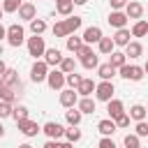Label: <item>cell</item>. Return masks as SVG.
Returning a JSON list of instances; mask_svg holds the SVG:
<instances>
[{"instance_id":"1","label":"cell","mask_w":148,"mask_h":148,"mask_svg":"<svg viewBox=\"0 0 148 148\" xmlns=\"http://www.w3.org/2000/svg\"><path fill=\"white\" fill-rule=\"evenodd\" d=\"M120 76L130 79V81H141L143 79V67H139V65H123L120 67Z\"/></svg>"},{"instance_id":"2","label":"cell","mask_w":148,"mask_h":148,"mask_svg":"<svg viewBox=\"0 0 148 148\" xmlns=\"http://www.w3.org/2000/svg\"><path fill=\"white\" fill-rule=\"evenodd\" d=\"M95 95L99 102H111L113 99V83L111 81H102L97 88H95Z\"/></svg>"},{"instance_id":"3","label":"cell","mask_w":148,"mask_h":148,"mask_svg":"<svg viewBox=\"0 0 148 148\" xmlns=\"http://www.w3.org/2000/svg\"><path fill=\"white\" fill-rule=\"evenodd\" d=\"M23 35H25V32H23V28H21L18 23H14V25L7 28V39H9L12 46H21V44H23Z\"/></svg>"},{"instance_id":"4","label":"cell","mask_w":148,"mask_h":148,"mask_svg":"<svg viewBox=\"0 0 148 148\" xmlns=\"http://www.w3.org/2000/svg\"><path fill=\"white\" fill-rule=\"evenodd\" d=\"M28 53L30 56H42V53H46V46H44V39L39 37V35H35V37H30L28 39Z\"/></svg>"},{"instance_id":"5","label":"cell","mask_w":148,"mask_h":148,"mask_svg":"<svg viewBox=\"0 0 148 148\" xmlns=\"http://www.w3.org/2000/svg\"><path fill=\"white\" fill-rule=\"evenodd\" d=\"M46 76H49V65H46V62H35L32 69H30V79H32L35 83H42Z\"/></svg>"},{"instance_id":"6","label":"cell","mask_w":148,"mask_h":148,"mask_svg":"<svg viewBox=\"0 0 148 148\" xmlns=\"http://www.w3.org/2000/svg\"><path fill=\"white\" fill-rule=\"evenodd\" d=\"M2 86L12 88V90H21V81H18V74H16L14 69H7V72L2 74Z\"/></svg>"},{"instance_id":"7","label":"cell","mask_w":148,"mask_h":148,"mask_svg":"<svg viewBox=\"0 0 148 148\" xmlns=\"http://www.w3.org/2000/svg\"><path fill=\"white\" fill-rule=\"evenodd\" d=\"M65 76H67V74H62L60 69H53V72H49L46 81H49V86H51L53 90H60V88L65 86Z\"/></svg>"},{"instance_id":"8","label":"cell","mask_w":148,"mask_h":148,"mask_svg":"<svg viewBox=\"0 0 148 148\" xmlns=\"http://www.w3.org/2000/svg\"><path fill=\"white\" fill-rule=\"evenodd\" d=\"M42 132H44L49 139H58V136L65 134V127H62L60 123H53V120H51V123H46V125L42 127Z\"/></svg>"},{"instance_id":"9","label":"cell","mask_w":148,"mask_h":148,"mask_svg":"<svg viewBox=\"0 0 148 148\" xmlns=\"http://www.w3.org/2000/svg\"><path fill=\"white\" fill-rule=\"evenodd\" d=\"M99 39H102V28H97V25H90V28H86V32H83V44H99Z\"/></svg>"},{"instance_id":"10","label":"cell","mask_w":148,"mask_h":148,"mask_svg":"<svg viewBox=\"0 0 148 148\" xmlns=\"http://www.w3.org/2000/svg\"><path fill=\"white\" fill-rule=\"evenodd\" d=\"M79 102V95H76V90H62L60 92V104L62 106H67V109H74V104Z\"/></svg>"},{"instance_id":"11","label":"cell","mask_w":148,"mask_h":148,"mask_svg":"<svg viewBox=\"0 0 148 148\" xmlns=\"http://www.w3.org/2000/svg\"><path fill=\"white\" fill-rule=\"evenodd\" d=\"M18 125V130H21V134H25V136H37V132H39V127H37V123H32V120H18L16 123Z\"/></svg>"},{"instance_id":"12","label":"cell","mask_w":148,"mask_h":148,"mask_svg":"<svg viewBox=\"0 0 148 148\" xmlns=\"http://www.w3.org/2000/svg\"><path fill=\"white\" fill-rule=\"evenodd\" d=\"M109 25H113V28H125V23H127V14H123V12H111L109 14Z\"/></svg>"},{"instance_id":"13","label":"cell","mask_w":148,"mask_h":148,"mask_svg":"<svg viewBox=\"0 0 148 148\" xmlns=\"http://www.w3.org/2000/svg\"><path fill=\"white\" fill-rule=\"evenodd\" d=\"M125 14H127V18H141V14H143V7H141V2H134V0H130V2H127V7H125Z\"/></svg>"},{"instance_id":"14","label":"cell","mask_w":148,"mask_h":148,"mask_svg":"<svg viewBox=\"0 0 148 148\" xmlns=\"http://www.w3.org/2000/svg\"><path fill=\"white\" fill-rule=\"evenodd\" d=\"M109 106H106V111H109V116H111V120H116V118H120L123 116V102L120 99H111V102H106Z\"/></svg>"},{"instance_id":"15","label":"cell","mask_w":148,"mask_h":148,"mask_svg":"<svg viewBox=\"0 0 148 148\" xmlns=\"http://www.w3.org/2000/svg\"><path fill=\"white\" fill-rule=\"evenodd\" d=\"M18 18L32 21V18H35V5H32V2H23L21 9H18Z\"/></svg>"},{"instance_id":"16","label":"cell","mask_w":148,"mask_h":148,"mask_svg":"<svg viewBox=\"0 0 148 148\" xmlns=\"http://www.w3.org/2000/svg\"><path fill=\"white\" fill-rule=\"evenodd\" d=\"M44 56H46V60H44L46 65H60V62H62V53H60L58 49H46Z\"/></svg>"},{"instance_id":"17","label":"cell","mask_w":148,"mask_h":148,"mask_svg":"<svg viewBox=\"0 0 148 148\" xmlns=\"http://www.w3.org/2000/svg\"><path fill=\"white\" fill-rule=\"evenodd\" d=\"M97 74L102 76V81H111V76L116 74V67H113L111 62H104V65L97 67Z\"/></svg>"},{"instance_id":"18","label":"cell","mask_w":148,"mask_h":148,"mask_svg":"<svg viewBox=\"0 0 148 148\" xmlns=\"http://www.w3.org/2000/svg\"><path fill=\"white\" fill-rule=\"evenodd\" d=\"M95 88H97V86L92 83V79H83V81H81V86L76 88V92H79V95H83V97H90Z\"/></svg>"},{"instance_id":"19","label":"cell","mask_w":148,"mask_h":148,"mask_svg":"<svg viewBox=\"0 0 148 148\" xmlns=\"http://www.w3.org/2000/svg\"><path fill=\"white\" fill-rule=\"evenodd\" d=\"M116 127H118V125H116V120H99V123H97V130H99L104 136L113 134V132H116Z\"/></svg>"},{"instance_id":"20","label":"cell","mask_w":148,"mask_h":148,"mask_svg":"<svg viewBox=\"0 0 148 148\" xmlns=\"http://www.w3.org/2000/svg\"><path fill=\"white\" fill-rule=\"evenodd\" d=\"M113 44L127 46V44H130V30H127V28H120V30L116 32V37H113Z\"/></svg>"},{"instance_id":"21","label":"cell","mask_w":148,"mask_h":148,"mask_svg":"<svg viewBox=\"0 0 148 148\" xmlns=\"http://www.w3.org/2000/svg\"><path fill=\"white\" fill-rule=\"evenodd\" d=\"M143 53V46L139 44V42H130L127 46H125V56H130V58H139Z\"/></svg>"},{"instance_id":"22","label":"cell","mask_w":148,"mask_h":148,"mask_svg":"<svg viewBox=\"0 0 148 148\" xmlns=\"http://www.w3.org/2000/svg\"><path fill=\"white\" fill-rule=\"evenodd\" d=\"M146 113H148V111H146V106H141V104H134V106L130 109V118H134L136 123H141V120L146 118Z\"/></svg>"},{"instance_id":"23","label":"cell","mask_w":148,"mask_h":148,"mask_svg":"<svg viewBox=\"0 0 148 148\" xmlns=\"http://www.w3.org/2000/svg\"><path fill=\"white\" fill-rule=\"evenodd\" d=\"M113 39L111 37H102L99 39V53H104V56H109V53H113Z\"/></svg>"},{"instance_id":"24","label":"cell","mask_w":148,"mask_h":148,"mask_svg":"<svg viewBox=\"0 0 148 148\" xmlns=\"http://www.w3.org/2000/svg\"><path fill=\"white\" fill-rule=\"evenodd\" d=\"M79 111H81V113H95V99L83 97V99L79 102Z\"/></svg>"},{"instance_id":"25","label":"cell","mask_w":148,"mask_h":148,"mask_svg":"<svg viewBox=\"0 0 148 148\" xmlns=\"http://www.w3.org/2000/svg\"><path fill=\"white\" fill-rule=\"evenodd\" d=\"M146 32H148V21H136L132 25V35L134 37H143Z\"/></svg>"},{"instance_id":"26","label":"cell","mask_w":148,"mask_h":148,"mask_svg":"<svg viewBox=\"0 0 148 148\" xmlns=\"http://www.w3.org/2000/svg\"><path fill=\"white\" fill-rule=\"evenodd\" d=\"M30 30H32V35H42V32L46 30V23H44L42 18H32V21H30Z\"/></svg>"},{"instance_id":"27","label":"cell","mask_w":148,"mask_h":148,"mask_svg":"<svg viewBox=\"0 0 148 148\" xmlns=\"http://www.w3.org/2000/svg\"><path fill=\"white\" fill-rule=\"evenodd\" d=\"M0 97H2V102H14L16 99V90H12V88H7V86H2L0 88Z\"/></svg>"},{"instance_id":"28","label":"cell","mask_w":148,"mask_h":148,"mask_svg":"<svg viewBox=\"0 0 148 148\" xmlns=\"http://www.w3.org/2000/svg\"><path fill=\"white\" fill-rule=\"evenodd\" d=\"M72 7H74V2H72V0H62V2H58V14L69 16V14H72Z\"/></svg>"},{"instance_id":"29","label":"cell","mask_w":148,"mask_h":148,"mask_svg":"<svg viewBox=\"0 0 148 148\" xmlns=\"http://www.w3.org/2000/svg\"><path fill=\"white\" fill-rule=\"evenodd\" d=\"M125 58H127L125 53H116V51H113V53H111V60H109V62H111V65H113L116 69H120V67L125 65Z\"/></svg>"},{"instance_id":"30","label":"cell","mask_w":148,"mask_h":148,"mask_svg":"<svg viewBox=\"0 0 148 148\" xmlns=\"http://www.w3.org/2000/svg\"><path fill=\"white\" fill-rule=\"evenodd\" d=\"M74 58H62V62H60V72L62 74H72L74 72Z\"/></svg>"},{"instance_id":"31","label":"cell","mask_w":148,"mask_h":148,"mask_svg":"<svg viewBox=\"0 0 148 148\" xmlns=\"http://www.w3.org/2000/svg\"><path fill=\"white\" fill-rule=\"evenodd\" d=\"M81 81H83V79H81L79 74H74V72L65 76V83H69V88H72V90H76V88L81 86Z\"/></svg>"},{"instance_id":"32","label":"cell","mask_w":148,"mask_h":148,"mask_svg":"<svg viewBox=\"0 0 148 148\" xmlns=\"http://www.w3.org/2000/svg\"><path fill=\"white\" fill-rule=\"evenodd\" d=\"M65 116H67V123H69L72 127H76V125L81 123V111H74V109H69Z\"/></svg>"},{"instance_id":"33","label":"cell","mask_w":148,"mask_h":148,"mask_svg":"<svg viewBox=\"0 0 148 148\" xmlns=\"http://www.w3.org/2000/svg\"><path fill=\"white\" fill-rule=\"evenodd\" d=\"M21 0H2V9L5 12H18L21 9Z\"/></svg>"},{"instance_id":"34","label":"cell","mask_w":148,"mask_h":148,"mask_svg":"<svg viewBox=\"0 0 148 148\" xmlns=\"http://www.w3.org/2000/svg\"><path fill=\"white\" fill-rule=\"evenodd\" d=\"M65 25H67V30H69V35H72V32H76V30L81 28V18H79V16H72V18L65 21Z\"/></svg>"},{"instance_id":"35","label":"cell","mask_w":148,"mask_h":148,"mask_svg":"<svg viewBox=\"0 0 148 148\" xmlns=\"http://www.w3.org/2000/svg\"><path fill=\"white\" fill-rule=\"evenodd\" d=\"M53 35H56V37H69V30H67L65 21H60V23L53 25Z\"/></svg>"},{"instance_id":"36","label":"cell","mask_w":148,"mask_h":148,"mask_svg":"<svg viewBox=\"0 0 148 148\" xmlns=\"http://www.w3.org/2000/svg\"><path fill=\"white\" fill-rule=\"evenodd\" d=\"M81 46H83V39H81V37H67V49H69V51L76 53Z\"/></svg>"},{"instance_id":"37","label":"cell","mask_w":148,"mask_h":148,"mask_svg":"<svg viewBox=\"0 0 148 148\" xmlns=\"http://www.w3.org/2000/svg\"><path fill=\"white\" fill-rule=\"evenodd\" d=\"M81 65H83L86 69H92V67H99V60H97V56H95V53H90L88 58H83V60H81Z\"/></svg>"},{"instance_id":"38","label":"cell","mask_w":148,"mask_h":148,"mask_svg":"<svg viewBox=\"0 0 148 148\" xmlns=\"http://www.w3.org/2000/svg\"><path fill=\"white\" fill-rule=\"evenodd\" d=\"M12 116H14L16 123H18V120H25V118H28V109H25V106H14Z\"/></svg>"},{"instance_id":"39","label":"cell","mask_w":148,"mask_h":148,"mask_svg":"<svg viewBox=\"0 0 148 148\" xmlns=\"http://www.w3.org/2000/svg\"><path fill=\"white\" fill-rule=\"evenodd\" d=\"M65 136H67V141H69V143H74V141H79V139H81V132H79L76 127H72V130H65Z\"/></svg>"},{"instance_id":"40","label":"cell","mask_w":148,"mask_h":148,"mask_svg":"<svg viewBox=\"0 0 148 148\" xmlns=\"http://www.w3.org/2000/svg\"><path fill=\"white\" fill-rule=\"evenodd\" d=\"M125 146H127V148H141V146H139V136H136V134H127V136H125Z\"/></svg>"},{"instance_id":"41","label":"cell","mask_w":148,"mask_h":148,"mask_svg":"<svg viewBox=\"0 0 148 148\" xmlns=\"http://www.w3.org/2000/svg\"><path fill=\"white\" fill-rule=\"evenodd\" d=\"M12 104L9 102H0V118H7V116H12Z\"/></svg>"},{"instance_id":"42","label":"cell","mask_w":148,"mask_h":148,"mask_svg":"<svg viewBox=\"0 0 148 148\" xmlns=\"http://www.w3.org/2000/svg\"><path fill=\"white\" fill-rule=\"evenodd\" d=\"M90 53H92V46H90V44H83V46H81V49L76 51V56H79L81 60H83V58H88Z\"/></svg>"},{"instance_id":"43","label":"cell","mask_w":148,"mask_h":148,"mask_svg":"<svg viewBox=\"0 0 148 148\" xmlns=\"http://www.w3.org/2000/svg\"><path fill=\"white\" fill-rule=\"evenodd\" d=\"M136 136H148V123L146 120L136 123Z\"/></svg>"},{"instance_id":"44","label":"cell","mask_w":148,"mask_h":148,"mask_svg":"<svg viewBox=\"0 0 148 148\" xmlns=\"http://www.w3.org/2000/svg\"><path fill=\"white\" fill-rule=\"evenodd\" d=\"M44 148H72V143H69V141L58 143V141H53V139H51V141H46V143H44Z\"/></svg>"},{"instance_id":"45","label":"cell","mask_w":148,"mask_h":148,"mask_svg":"<svg viewBox=\"0 0 148 148\" xmlns=\"http://www.w3.org/2000/svg\"><path fill=\"white\" fill-rule=\"evenodd\" d=\"M116 125H118V127H127V125H130V116L123 113L120 118H116Z\"/></svg>"},{"instance_id":"46","label":"cell","mask_w":148,"mask_h":148,"mask_svg":"<svg viewBox=\"0 0 148 148\" xmlns=\"http://www.w3.org/2000/svg\"><path fill=\"white\" fill-rule=\"evenodd\" d=\"M113 12H120V7H127V0H111Z\"/></svg>"},{"instance_id":"47","label":"cell","mask_w":148,"mask_h":148,"mask_svg":"<svg viewBox=\"0 0 148 148\" xmlns=\"http://www.w3.org/2000/svg\"><path fill=\"white\" fill-rule=\"evenodd\" d=\"M99 148H116V143H113L109 136H104V139L99 141Z\"/></svg>"},{"instance_id":"48","label":"cell","mask_w":148,"mask_h":148,"mask_svg":"<svg viewBox=\"0 0 148 148\" xmlns=\"http://www.w3.org/2000/svg\"><path fill=\"white\" fill-rule=\"evenodd\" d=\"M2 37H7V28H2V25H0V42H2Z\"/></svg>"},{"instance_id":"49","label":"cell","mask_w":148,"mask_h":148,"mask_svg":"<svg viewBox=\"0 0 148 148\" xmlns=\"http://www.w3.org/2000/svg\"><path fill=\"white\" fill-rule=\"evenodd\" d=\"M5 72H7V67H5V62H2V60H0V76H2V74H5Z\"/></svg>"},{"instance_id":"50","label":"cell","mask_w":148,"mask_h":148,"mask_svg":"<svg viewBox=\"0 0 148 148\" xmlns=\"http://www.w3.org/2000/svg\"><path fill=\"white\" fill-rule=\"evenodd\" d=\"M72 2H74V5H86L88 0H72Z\"/></svg>"},{"instance_id":"51","label":"cell","mask_w":148,"mask_h":148,"mask_svg":"<svg viewBox=\"0 0 148 148\" xmlns=\"http://www.w3.org/2000/svg\"><path fill=\"white\" fill-rule=\"evenodd\" d=\"M18 148H32V146H30V143H21Z\"/></svg>"},{"instance_id":"52","label":"cell","mask_w":148,"mask_h":148,"mask_svg":"<svg viewBox=\"0 0 148 148\" xmlns=\"http://www.w3.org/2000/svg\"><path fill=\"white\" fill-rule=\"evenodd\" d=\"M0 136H5V127L2 125H0Z\"/></svg>"},{"instance_id":"53","label":"cell","mask_w":148,"mask_h":148,"mask_svg":"<svg viewBox=\"0 0 148 148\" xmlns=\"http://www.w3.org/2000/svg\"><path fill=\"white\" fill-rule=\"evenodd\" d=\"M143 72H148V62H146V67H143Z\"/></svg>"},{"instance_id":"54","label":"cell","mask_w":148,"mask_h":148,"mask_svg":"<svg viewBox=\"0 0 148 148\" xmlns=\"http://www.w3.org/2000/svg\"><path fill=\"white\" fill-rule=\"evenodd\" d=\"M2 12H5V9H2V7H0V18H2Z\"/></svg>"},{"instance_id":"55","label":"cell","mask_w":148,"mask_h":148,"mask_svg":"<svg viewBox=\"0 0 148 148\" xmlns=\"http://www.w3.org/2000/svg\"><path fill=\"white\" fill-rule=\"evenodd\" d=\"M0 88H2V76H0Z\"/></svg>"},{"instance_id":"56","label":"cell","mask_w":148,"mask_h":148,"mask_svg":"<svg viewBox=\"0 0 148 148\" xmlns=\"http://www.w3.org/2000/svg\"><path fill=\"white\" fill-rule=\"evenodd\" d=\"M0 56H2V44H0Z\"/></svg>"},{"instance_id":"57","label":"cell","mask_w":148,"mask_h":148,"mask_svg":"<svg viewBox=\"0 0 148 148\" xmlns=\"http://www.w3.org/2000/svg\"><path fill=\"white\" fill-rule=\"evenodd\" d=\"M58 2H62V0H58Z\"/></svg>"},{"instance_id":"58","label":"cell","mask_w":148,"mask_h":148,"mask_svg":"<svg viewBox=\"0 0 148 148\" xmlns=\"http://www.w3.org/2000/svg\"><path fill=\"white\" fill-rule=\"evenodd\" d=\"M146 111H148V109H146Z\"/></svg>"}]
</instances>
